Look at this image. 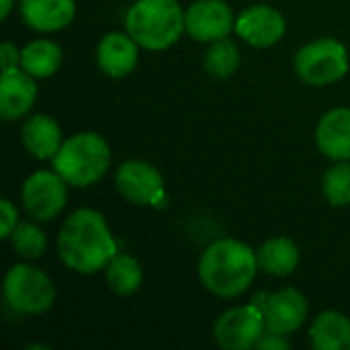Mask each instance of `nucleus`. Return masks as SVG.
Instances as JSON below:
<instances>
[{
    "mask_svg": "<svg viewBox=\"0 0 350 350\" xmlns=\"http://www.w3.org/2000/svg\"><path fill=\"white\" fill-rule=\"evenodd\" d=\"M265 316V326L271 332L291 336L308 318V297L295 287H283L273 293H258L252 299Z\"/></svg>",
    "mask_w": 350,
    "mask_h": 350,
    "instance_id": "obj_10",
    "label": "nucleus"
},
{
    "mask_svg": "<svg viewBox=\"0 0 350 350\" xmlns=\"http://www.w3.org/2000/svg\"><path fill=\"white\" fill-rule=\"evenodd\" d=\"M37 78L27 74L21 66L2 70L0 76V115L4 121L27 117L37 100Z\"/></svg>",
    "mask_w": 350,
    "mask_h": 350,
    "instance_id": "obj_14",
    "label": "nucleus"
},
{
    "mask_svg": "<svg viewBox=\"0 0 350 350\" xmlns=\"http://www.w3.org/2000/svg\"><path fill=\"white\" fill-rule=\"evenodd\" d=\"M68 183L59 172L35 170L21 187V203L27 215L39 224H47L62 215L68 203Z\"/></svg>",
    "mask_w": 350,
    "mask_h": 350,
    "instance_id": "obj_8",
    "label": "nucleus"
},
{
    "mask_svg": "<svg viewBox=\"0 0 350 350\" xmlns=\"http://www.w3.org/2000/svg\"><path fill=\"white\" fill-rule=\"evenodd\" d=\"M256 256H258L260 271L271 275V277L293 275L299 267V260H301L299 246L289 236H273V238L265 240L258 246Z\"/></svg>",
    "mask_w": 350,
    "mask_h": 350,
    "instance_id": "obj_18",
    "label": "nucleus"
},
{
    "mask_svg": "<svg viewBox=\"0 0 350 350\" xmlns=\"http://www.w3.org/2000/svg\"><path fill=\"white\" fill-rule=\"evenodd\" d=\"M310 342L316 350H350V318L338 310L320 312L312 322Z\"/></svg>",
    "mask_w": 350,
    "mask_h": 350,
    "instance_id": "obj_19",
    "label": "nucleus"
},
{
    "mask_svg": "<svg viewBox=\"0 0 350 350\" xmlns=\"http://www.w3.org/2000/svg\"><path fill=\"white\" fill-rule=\"evenodd\" d=\"M125 31L148 51L172 47L185 31V8L178 0H135L125 14Z\"/></svg>",
    "mask_w": 350,
    "mask_h": 350,
    "instance_id": "obj_3",
    "label": "nucleus"
},
{
    "mask_svg": "<svg viewBox=\"0 0 350 350\" xmlns=\"http://www.w3.org/2000/svg\"><path fill=\"white\" fill-rule=\"evenodd\" d=\"M62 64L64 51L51 39H33L21 49V68L37 80L55 76Z\"/></svg>",
    "mask_w": 350,
    "mask_h": 350,
    "instance_id": "obj_20",
    "label": "nucleus"
},
{
    "mask_svg": "<svg viewBox=\"0 0 350 350\" xmlns=\"http://www.w3.org/2000/svg\"><path fill=\"white\" fill-rule=\"evenodd\" d=\"M0 64H2V70H10V68L21 66V49L12 41H2V45H0Z\"/></svg>",
    "mask_w": 350,
    "mask_h": 350,
    "instance_id": "obj_26",
    "label": "nucleus"
},
{
    "mask_svg": "<svg viewBox=\"0 0 350 350\" xmlns=\"http://www.w3.org/2000/svg\"><path fill=\"white\" fill-rule=\"evenodd\" d=\"M115 189L117 193L137 205V207H166L168 195L164 176L160 170L146 160H125L115 170Z\"/></svg>",
    "mask_w": 350,
    "mask_h": 350,
    "instance_id": "obj_7",
    "label": "nucleus"
},
{
    "mask_svg": "<svg viewBox=\"0 0 350 350\" xmlns=\"http://www.w3.org/2000/svg\"><path fill=\"white\" fill-rule=\"evenodd\" d=\"M51 168L70 187L86 189L98 183L111 168V146L96 131H80L64 139L51 160Z\"/></svg>",
    "mask_w": 350,
    "mask_h": 350,
    "instance_id": "obj_4",
    "label": "nucleus"
},
{
    "mask_svg": "<svg viewBox=\"0 0 350 350\" xmlns=\"http://www.w3.org/2000/svg\"><path fill=\"white\" fill-rule=\"evenodd\" d=\"M105 281L115 295L129 297L139 291L144 283V269L135 256L117 252L105 269Z\"/></svg>",
    "mask_w": 350,
    "mask_h": 350,
    "instance_id": "obj_21",
    "label": "nucleus"
},
{
    "mask_svg": "<svg viewBox=\"0 0 350 350\" xmlns=\"http://www.w3.org/2000/svg\"><path fill=\"white\" fill-rule=\"evenodd\" d=\"M64 133L59 123L45 113H35L25 119L21 125L23 148L37 160H53L64 144Z\"/></svg>",
    "mask_w": 350,
    "mask_h": 350,
    "instance_id": "obj_17",
    "label": "nucleus"
},
{
    "mask_svg": "<svg viewBox=\"0 0 350 350\" xmlns=\"http://www.w3.org/2000/svg\"><path fill=\"white\" fill-rule=\"evenodd\" d=\"M23 23L39 33H57L76 18V0H18Z\"/></svg>",
    "mask_w": 350,
    "mask_h": 350,
    "instance_id": "obj_16",
    "label": "nucleus"
},
{
    "mask_svg": "<svg viewBox=\"0 0 350 350\" xmlns=\"http://www.w3.org/2000/svg\"><path fill=\"white\" fill-rule=\"evenodd\" d=\"M12 8H14V0H2V2H0V16L6 21Z\"/></svg>",
    "mask_w": 350,
    "mask_h": 350,
    "instance_id": "obj_28",
    "label": "nucleus"
},
{
    "mask_svg": "<svg viewBox=\"0 0 350 350\" xmlns=\"http://www.w3.org/2000/svg\"><path fill=\"white\" fill-rule=\"evenodd\" d=\"M139 43L127 31H109L96 45L98 70L109 78L129 76L139 62Z\"/></svg>",
    "mask_w": 350,
    "mask_h": 350,
    "instance_id": "obj_13",
    "label": "nucleus"
},
{
    "mask_svg": "<svg viewBox=\"0 0 350 350\" xmlns=\"http://www.w3.org/2000/svg\"><path fill=\"white\" fill-rule=\"evenodd\" d=\"M39 221H18L14 232L8 236V242L14 250L16 256L23 260H37L45 254L47 250V236L45 232L37 226Z\"/></svg>",
    "mask_w": 350,
    "mask_h": 350,
    "instance_id": "obj_23",
    "label": "nucleus"
},
{
    "mask_svg": "<svg viewBox=\"0 0 350 350\" xmlns=\"http://www.w3.org/2000/svg\"><path fill=\"white\" fill-rule=\"evenodd\" d=\"M236 16L226 0H195L185 8V31L199 43H213L230 37Z\"/></svg>",
    "mask_w": 350,
    "mask_h": 350,
    "instance_id": "obj_11",
    "label": "nucleus"
},
{
    "mask_svg": "<svg viewBox=\"0 0 350 350\" xmlns=\"http://www.w3.org/2000/svg\"><path fill=\"white\" fill-rule=\"evenodd\" d=\"M117 252V240L100 211L80 207L64 219L57 234V256L70 271L96 275Z\"/></svg>",
    "mask_w": 350,
    "mask_h": 350,
    "instance_id": "obj_1",
    "label": "nucleus"
},
{
    "mask_svg": "<svg viewBox=\"0 0 350 350\" xmlns=\"http://www.w3.org/2000/svg\"><path fill=\"white\" fill-rule=\"evenodd\" d=\"M2 295L12 312L23 316H41L53 308L57 291L45 271L25 260L12 265L6 271L2 281Z\"/></svg>",
    "mask_w": 350,
    "mask_h": 350,
    "instance_id": "obj_5",
    "label": "nucleus"
},
{
    "mask_svg": "<svg viewBox=\"0 0 350 350\" xmlns=\"http://www.w3.org/2000/svg\"><path fill=\"white\" fill-rule=\"evenodd\" d=\"M242 64V53L230 37L217 39L209 43V49L205 53V70L213 78H232Z\"/></svg>",
    "mask_w": 350,
    "mask_h": 350,
    "instance_id": "obj_22",
    "label": "nucleus"
},
{
    "mask_svg": "<svg viewBox=\"0 0 350 350\" xmlns=\"http://www.w3.org/2000/svg\"><path fill=\"white\" fill-rule=\"evenodd\" d=\"M256 349L258 350H287L289 349V340H287V336H283V334H277V332L265 330V334L260 336V340H258Z\"/></svg>",
    "mask_w": 350,
    "mask_h": 350,
    "instance_id": "obj_27",
    "label": "nucleus"
},
{
    "mask_svg": "<svg viewBox=\"0 0 350 350\" xmlns=\"http://www.w3.org/2000/svg\"><path fill=\"white\" fill-rule=\"evenodd\" d=\"M234 33L256 49L277 45L287 33L283 12L271 4H252L236 16Z\"/></svg>",
    "mask_w": 350,
    "mask_h": 350,
    "instance_id": "obj_12",
    "label": "nucleus"
},
{
    "mask_svg": "<svg viewBox=\"0 0 350 350\" xmlns=\"http://www.w3.org/2000/svg\"><path fill=\"white\" fill-rule=\"evenodd\" d=\"M262 310L250 301L246 306H236L219 314L213 324V338L217 347L226 350L256 349L260 336L265 334Z\"/></svg>",
    "mask_w": 350,
    "mask_h": 350,
    "instance_id": "obj_9",
    "label": "nucleus"
},
{
    "mask_svg": "<svg viewBox=\"0 0 350 350\" xmlns=\"http://www.w3.org/2000/svg\"><path fill=\"white\" fill-rule=\"evenodd\" d=\"M258 271L256 250L236 238H219L209 244L201 252L197 265L201 285L221 299L244 295L254 283Z\"/></svg>",
    "mask_w": 350,
    "mask_h": 350,
    "instance_id": "obj_2",
    "label": "nucleus"
},
{
    "mask_svg": "<svg viewBox=\"0 0 350 350\" xmlns=\"http://www.w3.org/2000/svg\"><path fill=\"white\" fill-rule=\"evenodd\" d=\"M295 74L301 82L322 88L340 82L349 74V49L334 37H320L295 53Z\"/></svg>",
    "mask_w": 350,
    "mask_h": 350,
    "instance_id": "obj_6",
    "label": "nucleus"
},
{
    "mask_svg": "<svg viewBox=\"0 0 350 350\" xmlns=\"http://www.w3.org/2000/svg\"><path fill=\"white\" fill-rule=\"evenodd\" d=\"M318 150L334 162L350 160V107L328 109L316 125Z\"/></svg>",
    "mask_w": 350,
    "mask_h": 350,
    "instance_id": "obj_15",
    "label": "nucleus"
},
{
    "mask_svg": "<svg viewBox=\"0 0 350 350\" xmlns=\"http://www.w3.org/2000/svg\"><path fill=\"white\" fill-rule=\"evenodd\" d=\"M16 226H18V211L14 203L10 199H2L0 201V236L8 240V236L14 232Z\"/></svg>",
    "mask_w": 350,
    "mask_h": 350,
    "instance_id": "obj_25",
    "label": "nucleus"
},
{
    "mask_svg": "<svg viewBox=\"0 0 350 350\" xmlns=\"http://www.w3.org/2000/svg\"><path fill=\"white\" fill-rule=\"evenodd\" d=\"M322 195L332 207L350 205V164L349 160L330 166L322 178Z\"/></svg>",
    "mask_w": 350,
    "mask_h": 350,
    "instance_id": "obj_24",
    "label": "nucleus"
}]
</instances>
